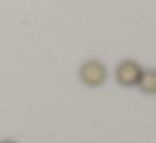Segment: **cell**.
Masks as SVG:
<instances>
[{"instance_id":"6da1fadb","label":"cell","mask_w":156,"mask_h":143,"mask_svg":"<svg viewBox=\"0 0 156 143\" xmlns=\"http://www.w3.org/2000/svg\"><path fill=\"white\" fill-rule=\"evenodd\" d=\"M79 78L89 88H99V86H102L106 82L108 71H106V66L101 61L89 59L79 69Z\"/></svg>"},{"instance_id":"7a4b0ae2","label":"cell","mask_w":156,"mask_h":143,"mask_svg":"<svg viewBox=\"0 0 156 143\" xmlns=\"http://www.w3.org/2000/svg\"><path fill=\"white\" fill-rule=\"evenodd\" d=\"M141 74H143V68L136 61H131V59L122 61L116 68V81H118V84L124 86V88L136 86Z\"/></svg>"},{"instance_id":"3957f363","label":"cell","mask_w":156,"mask_h":143,"mask_svg":"<svg viewBox=\"0 0 156 143\" xmlns=\"http://www.w3.org/2000/svg\"><path fill=\"white\" fill-rule=\"evenodd\" d=\"M136 86L144 94H156V69L143 71V74H141V78H139Z\"/></svg>"},{"instance_id":"277c9868","label":"cell","mask_w":156,"mask_h":143,"mask_svg":"<svg viewBox=\"0 0 156 143\" xmlns=\"http://www.w3.org/2000/svg\"><path fill=\"white\" fill-rule=\"evenodd\" d=\"M0 143H15V141H9V140H7V141H0Z\"/></svg>"}]
</instances>
